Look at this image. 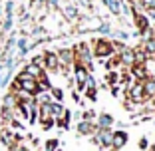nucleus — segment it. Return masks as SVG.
I'll return each mask as SVG.
<instances>
[{"label": "nucleus", "instance_id": "obj_4", "mask_svg": "<svg viewBox=\"0 0 155 151\" xmlns=\"http://www.w3.org/2000/svg\"><path fill=\"white\" fill-rule=\"evenodd\" d=\"M125 141H127V135H125L123 131H117V133L114 135V137H111V143H114V145L117 147V149H119L121 145H125Z\"/></svg>", "mask_w": 155, "mask_h": 151}, {"label": "nucleus", "instance_id": "obj_2", "mask_svg": "<svg viewBox=\"0 0 155 151\" xmlns=\"http://www.w3.org/2000/svg\"><path fill=\"white\" fill-rule=\"evenodd\" d=\"M44 64H46V68H48V70H58L60 60H58V56H56V54L46 52V54H44Z\"/></svg>", "mask_w": 155, "mask_h": 151}, {"label": "nucleus", "instance_id": "obj_12", "mask_svg": "<svg viewBox=\"0 0 155 151\" xmlns=\"http://www.w3.org/2000/svg\"><path fill=\"white\" fill-rule=\"evenodd\" d=\"M100 123L104 125V127H107V125L111 123V117H110V115H101V119H100Z\"/></svg>", "mask_w": 155, "mask_h": 151}, {"label": "nucleus", "instance_id": "obj_13", "mask_svg": "<svg viewBox=\"0 0 155 151\" xmlns=\"http://www.w3.org/2000/svg\"><path fill=\"white\" fill-rule=\"evenodd\" d=\"M56 145H58V141H54V139L46 143V147H48V151H54V147H56Z\"/></svg>", "mask_w": 155, "mask_h": 151}, {"label": "nucleus", "instance_id": "obj_9", "mask_svg": "<svg viewBox=\"0 0 155 151\" xmlns=\"http://www.w3.org/2000/svg\"><path fill=\"white\" fill-rule=\"evenodd\" d=\"M72 52H68V50H62L60 52V56H58V60H62V62H66V64H70V62H72Z\"/></svg>", "mask_w": 155, "mask_h": 151}, {"label": "nucleus", "instance_id": "obj_6", "mask_svg": "<svg viewBox=\"0 0 155 151\" xmlns=\"http://www.w3.org/2000/svg\"><path fill=\"white\" fill-rule=\"evenodd\" d=\"M100 143H104V145H110L111 143V135H110V131H107V129H101L100 131Z\"/></svg>", "mask_w": 155, "mask_h": 151}, {"label": "nucleus", "instance_id": "obj_7", "mask_svg": "<svg viewBox=\"0 0 155 151\" xmlns=\"http://www.w3.org/2000/svg\"><path fill=\"white\" fill-rule=\"evenodd\" d=\"M60 113H64L62 105H60V103H52V101H50V115H52V117H58Z\"/></svg>", "mask_w": 155, "mask_h": 151}, {"label": "nucleus", "instance_id": "obj_15", "mask_svg": "<svg viewBox=\"0 0 155 151\" xmlns=\"http://www.w3.org/2000/svg\"><path fill=\"white\" fill-rule=\"evenodd\" d=\"M153 105H155V94H153Z\"/></svg>", "mask_w": 155, "mask_h": 151}, {"label": "nucleus", "instance_id": "obj_1", "mask_svg": "<svg viewBox=\"0 0 155 151\" xmlns=\"http://www.w3.org/2000/svg\"><path fill=\"white\" fill-rule=\"evenodd\" d=\"M145 87H143V84H133L131 87H129V97H131V100H135V101H143L145 100Z\"/></svg>", "mask_w": 155, "mask_h": 151}, {"label": "nucleus", "instance_id": "obj_16", "mask_svg": "<svg viewBox=\"0 0 155 151\" xmlns=\"http://www.w3.org/2000/svg\"><path fill=\"white\" fill-rule=\"evenodd\" d=\"M0 12H2V6H0Z\"/></svg>", "mask_w": 155, "mask_h": 151}, {"label": "nucleus", "instance_id": "obj_10", "mask_svg": "<svg viewBox=\"0 0 155 151\" xmlns=\"http://www.w3.org/2000/svg\"><path fill=\"white\" fill-rule=\"evenodd\" d=\"M78 129H80L82 133H90V131H91L94 127H91L90 123H86V121H84V123H80V127H78Z\"/></svg>", "mask_w": 155, "mask_h": 151}, {"label": "nucleus", "instance_id": "obj_8", "mask_svg": "<svg viewBox=\"0 0 155 151\" xmlns=\"http://www.w3.org/2000/svg\"><path fill=\"white\" fill-rule=\"evenodd\" d=\"M143 87H145V94H155V80L145 78V82H143Z\"/></svg>", "mask_w": 155, "mask_h": 151}, {"label": "nucleus", "instance_id": "obj_11", "mask_svg": "<svg viewBox=\"0 0 155 151\" xmlns=\"http://www.w3.org/2000/svg\"><path fill=\"white\" fill-rule=\"evenodd\" d=\"M12 12H14V2L8 0V2H6V16H12Z\"/></svg>", "mask_w": 155, "mask_h": 151}, {"label": "nucleus", "instance_id": "obj_3", "mask_svg": "<svg viewBox=\"0 0 155 151\" xmlns=\"http://www.w3.org/2000/svg\"><path fill=\"white\" fill-rule=\"evenodd\" d=\"M96 54L100 56V58H105V56H110V54H111V44H110V42L100 40V42H97V48H96Z\"/></svg>", "mask_w": 155, "mask_h": 151}, {"label": "nucleus", "instance_id": "obj_5", "mask_svg": "<svg viewBox=\"0 0 155 151\" xmlns=\"http://www.w3.org/2000/svg\"><path fill=\"white\" fill-rule=\"evenodd\" d=\"M135 24H137V28H139V30H145L147 28V18L145 16H143V14H139V12H135Z\"/></svg>", "mask_w": 155, "mask_h": 151}, {"label": "nucleus", "instance_id": "obj_14", "mask_svg": "<svg viewBox=\"0 0 155 151\" xmlns=\"http://www.w3.org/2000/svg\"><path fill=\"white\" fill-rule=\"evenodd\" d=\"M52 94H54V97H56V100H62V92H60V90H54Z\"/></svg>", "mask_w": 155, "mask_h": 151}]
</instances>
